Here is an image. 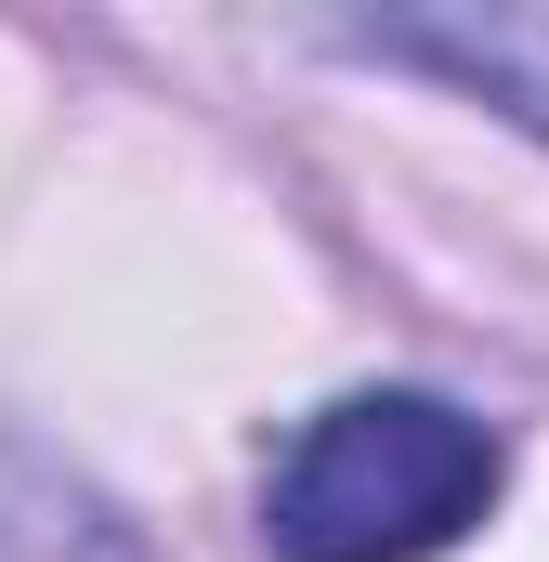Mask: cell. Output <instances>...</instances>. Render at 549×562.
<instances>
[{"mask_svg":"<svg viewBox=\"0 0 549 562\" xmlns=\"http://www.w3.org/2000/svg\"><path fill=\"white\" fill-rule=\"evenodd\" d=\"M511 458L445 393H340L274 445L262 562H432L497 510Z\"/></svg>","mask_w":549,"mask_h":562,"instance_id":"obj_1","label":"cell"},{"mask_svg":"<svg viewBox=\"0 0 549 562\" xmlns=\"http://www.w3.org/2000/svg\"><path fill=\"white\" fill-rule=\"evenodd\" d=\"M340 53L418 66V79H445L549 144V13H380V26H340Z\"/></svg>","mask_w":549,"mask_h":562,"instance_id":"obj_2","label":"cell"}]
</instances>
